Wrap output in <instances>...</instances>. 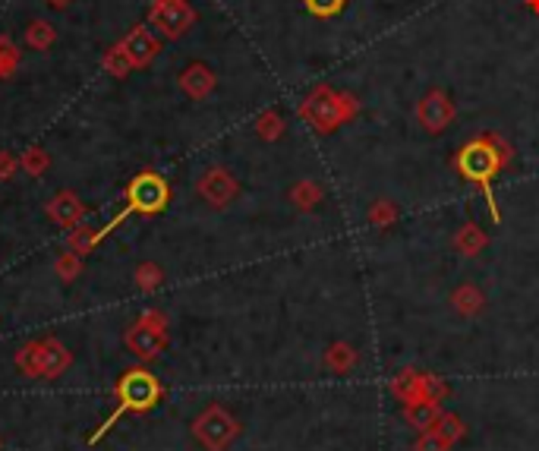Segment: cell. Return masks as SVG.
Instances as JSON below:
<instances>
[{"instance_id":"cell-15","label":"cell","mask_w":539,"mask_h":451,"mask_svg":"<svg viewBox=\"0 0 539 451\" xmlns=\"http://www.w3.org/2000/svg\"><path fill=\"white\" fill-rule=\"evenodd\" d=\"M357 360H359L357 348H350V344H344V341L331 344L325 354V367L331 369V373H350V369L357 367Z\"/></svg>"},{"instance_id":"cell-20","label":"cell","mask_w":539,"mask_h":451,"mask_svg":"<svg viewBox=\"0 0 539 451\" xmlns=\"http://www.w3.org/2000/svg\"><path fill=\"white\" fill-rule=\"evenodd\" d=\"M451 448V438L445 436L442 429H426L417 442V451H448Z\"/></svg>"},{"instance_id":"cell-8","label":"cell","mask_w":539,"mask_h":451,"mask_svg":"<svg viewBox=\"0 0 539 451\" xmlns=\"http://www.w3.org/2000/svg\"><path fill=\"white\" fill-rule=\"evenodd\" d=\"M20 367H26L29 373H39V376H45V373L54 376L66 367V354H64V348H57L54 341L35 344V348H29L26 354H20Z\"/></svg>"},{"instance_id":"cell-21","label":"cell","mask_w":539,"mask_h":451,"mask_svg":"<svg viewBox=\"0 0 539 451\" xmlns=\"http://www.w3.org/2000/svg\"><path fill=\"white\" fill-rule=\"evenodd\" d=\"M54 39V32L45 26V22H32V29H29V41H32L35 48H48Z\"/></svg>"},{"instance_id":"cell-17","label":"cell","mask_w":539,"mask_h":451,"mask_svg":"<svg viewBox=\"0 0 539 451\" xmlns=\"http://www.w3.org/2000/svg\"><path fill=\"white\" fill-rule=\"evenodd\" d=\"M284 129H287V123H284V117L278 114L275 108H269V111H262V114L256 117V133H259V139H265V142H278L284 136Z\"/></svg>"},{"instance_id":"cell-23","label":"cell","mask_w":539,"mask_h":451,"mask_svg":"<svg viewBox=\"0 0 539 451\" xmlns=\"http://www.w3.org/2000/svg\"><path fill=\"white\" fill-rule=\"evenodd\" d=\"M139 284L142 287H155L158 284V269H139Z\"/></svg>"},{"instance_id":"cell-11","label":"cell","mask_w":539,"mask_h":451,"mask_svg":"<svg viewBox=\"0 0 539 451\" xmlns=\"http://www.w3.org/2000/svg\"><path fill=\"white\" fill-rule=\"evenodd\" d=\"M404 420L413 426V429L426 432V429H436L438 420H442V407H438V401H407L404 407Z\"/></svg>"},{"instance_id":"cell-4","label":"cell","mask_w":539,"mask_h":451,"mask_svg":"<svg viewBox=\"0 0 539 451\" xmlns=\"http://www.w3.org/2000/svg\"><path fill=\"white\" fill-rule=\"evenodd\" d=\"M193 429H196V438H199L208 451H225L227 445L234 442V436H237L240 426L234 423L221 407H212V411H206L199 420H196Z\"/></svg>"},{"instance_id":"cell-12","label":"cell","mask_w":539,"mask_h":451,"mask_svg":"<svg viewBox=\"0 0 539 451\" xmlns=\"http://www.w3.org/2000/svg\"><path fill=\"white\" fill-rule=\"evenodd\" d=\"M486 246H489V237H486V231H482L480 225L467 221V225L457 227V234H455V250L461 252V256L473 259V256H480V252L486 250Z\"/></svg>"},{"instance_id":"cell-24","label":"cell","mask_w":539,"mask_h":451,"mask_svg":"<svg viewBox=\"0 0 539 451\" xmlns=\"http://www.w3.org/2000/svg\"><path fill=\"white\" fill-rule=\"evenodd\" d=\"M524 4H526V10H530V13L539 16V0H524Z\"/></svg>"},{"instance_id":"cell-2","label":"cell","mask_w":539,"mask_h":451,"mask_svg":"<svg viewBox=\"0 0 539 451\" xmlns=\"http://www.w3.org/2000/svg\"><path fill=\"white\" fill-rule=\"evenodd\" d=\"M296 114H300V120L306 123V127H313L319 136H328V133H334V129H340V127H347V123L357 120V117L363 114V102H359L353 92H344V89H334V85H328V83H319L300 102Z\"/></svg>"},{"instance_id":"cell-16","label":"cell","mask_w":539,"mask_h":451,"mask_svg":"<svg viewBox=\"0 0 539 451\" xmlns=\"http://www.w3.org/2000/svg\"><path fill=\"white\" fill-rule=\"evenodd\" d=\"M129 344H133L139 357H155L161 350V344H164V335H161V329H146V325H139V329L129 335Z\"/></svg>"},{"instance_id":"cell-14","label":"cell","mask_w":539,"mask_h":451,"mask_svg":"<svg viewBox=\"0 0 539 451\" xmlns=\"http://www.w3.org/2000/svg\"><path fill=\"white\" fill-rule=\"evenodd\" d=\"M290 202H294L300 212H313L315 206H319L322 199H325V190H322V183L309 181V177H303V181H296L294 187H290Z\"/></svg>"},{"instance_id":"cell-10","label":"cell","mask_w":539,"mask_h":451,"mask_svg":"<svg viewBox=\"0 0 539 451\" xmlns=\"http://www.w3.org/2000/svg\"><path fill=\"white\" fill-rule=\"evenodd\" d=\"M215 73L208 70L206 64H193L187 66V70L180 73V89L187 92L190 98H196V102H202V98H208L215 92Z\"/></svg>"},{"instance_id":"cell-3","label":"cell","mask_w":539,"mask_h":451,"mask_svg":"<svg viewBox=\"0 0 539 451\" xmlns=\"http://www.w3.org/2000/svg\"><path fill=\"white\" fill-rule=\"evenodd\" d=\"M413 117H417V123L426 129V133L438 136V133H445L451 123H455L457 108H455V102H451V95L445 89H429L417 102V108H413Z\"/></svg>"},{"instance_id":"cell-1","label":"cell","mask_w":539,"mask_h":451,"mask_svg":"<svg viewBox=\"0 0 539 451\" xmlns=\"http://www.w3.org/2000/svg\"><path fill=\"white\" fill-rule=\"evenodd\" d=\"M514 162V152L499 133H476L473 139H467L461 148L455 152V171L461 181L473 183L482 196H486V206L492 221L499 225L501 212H499V202H495V177Z\"/></svg>"},{"instance_id":"cell-6","label":"cell","mask_w":539,"mask_h":451,"mask_svg":"<svg viewBox=\"0 0 539 451\" xmlns=\"http://www.w3.org/2000/svg\"><path fill=\"white\" fill-rule=\"evenodd\" d=\"M196 190H199V196L208 202V206L225 208V206H231L234 196L240 193V183H237V177H234L231 171H225V168H208L206 174L199 177Z\"/></svg>"},{"instance_id":"cell-22","label":"cell","mask_w":539,"mask_h":451,"mask_svg":"<svg viewBox=\"0 0 539 451\" xmlns=\"http://www.w3.org/2000/svg\"><path fill=\"white\" fill-rule=\"evenodd\" d=\"M438 429H442L445 436H448L451 442H455V438H457V436H461V432H464V426L457 423L455 417H445V413H442V420H438Z\"/></svg>"},{"instance_id":"cell-19","label":"cell","mask_w":539,"mask_h":451,"mask_svg":"<svg viewBox=\"0 0 539 451\" xmlns=\"http://www.w3.org/2000/svg\"><path fill=\"white\" fill-rule=\"evenodd\" d=\"M303 7H306L309 16L315 20H338L340 13L347 10V0H303Z\"/></svg>"},{"instance_id":"cell-18","label":"cell","mask_w":539,"mask_h":451,"mask_svg":"<svg viewBox=\"0 0 539 451\" xmlns=\"http://www.w3.org/2000/svg\"><path fill=\"white\" fill-rule=\"evenodd\" d=\"M367 221L373 227H379V231H385V227H392L394 221H398V206L388 202V199H376L367 212Z\"/></svg>"},{"instance_id":"cell-9","label":"cell","mask_w":539,"mask_h":451,"mask_svg":"<svg viewBox=\"0 0 539 451\" xmlns=\"http://www.w3.org/2000/svg\"><path fill=\"white\" fill-rule=\"evenodd\" d=\"M120 394L129 407H148L155 398H158V382H155L148 373H133L123 379Z\"/></svg>"},{"instance_id":"cell-7","label":"cell","mask_w":539,"mask_h":451,"mask_svg":"<svg viewBox=\"0 0 539 451\" xmlns=\"http://www.w3.org/2000/svg\"><path fill=\"white\" fill-rule=\"evenodd\" d=\"M152 16H155V22L164 29V35H171V39H177V35L187 32L196 20L187 0H158L155 10H152Z\"/></svg>"},{"instance_id":"cell-13","label":"cell","mask_w":539,"mask_h":451,"mask_svg":"<svg viewBox=\"0 0 539 451\" xmlns=\"http://www.w3.org/2000/svg\"><path fill=\"white\" fill-rule=\"evenodd\" d=\"M451 306H455L457 316L470 319L476 316V313H482L486 296H482V290L476 287V284H461V287H455V294H451Z\"/></svg>"},{"instance_id":"cell-5","label":"cell","mask_w":539,"mask_h":451,"mask_svg":"<svg viewBox=\"0 0 539 451\" xmlns=\"http://www.w3.org/2000/svg\"><path fill=\"white\" fill-rule=\"evenodd\" d=\"M167 196H171V190H167V183L158 174H139L129 183V208L133 212H161L167 206Z\"/></svg>"}]
</instances>
